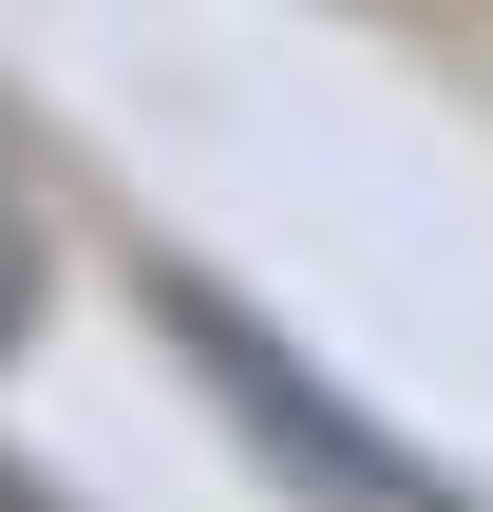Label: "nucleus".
<instances>
[{
  "label": "nucleus",
  "mask_w": 493,
  "mask_h": 512,
  "mask_svg": "<svg viewBox=\"0 0 493 512\" xmlns=\"http://www.w3.org/2000/svg\"><path fill=\"white\" fill-rule=\"evenodd\" d=\"M19 304H38V190H19V152H0V342H19Z\"/></svg>",
  "instance_id": "obj_2"
},
{
  "label": "nucleus",
  "mask_w": 493,
  "mask_h": 512,
  "mask_svg": "<svg viewBox=\"0 0 493 512\" xmlns=\"http://www.w3.org/2000/svg\"><path fill=\"white\" fill-rule=\"evenodd\" d=\"M171 342H190V380H209V399H228V418H247V437H266L323 512H456L399 437H380V418H342V399H323V380H304V361H285L228 285H171Z\"/></svg>",
  "instance_id": "obj_1"
}]
</instances>
